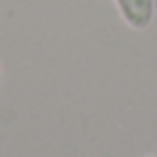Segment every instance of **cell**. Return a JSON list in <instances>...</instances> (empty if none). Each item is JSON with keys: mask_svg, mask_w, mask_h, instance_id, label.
Segmentation results:
<instances>
[{"mask_svg": "<svg viewBox=\"0 0 157 157\" xmlns=\"http://www.w3.org/2000/svg\"><path fill=\"white\" fill-rule=\"evenodd\" d=\"M116 5L120 16L134 30H143L150 25L152 12H155V0H116Z\"/></svg>", "mask_w": 157, "mask_h": 157, "instance_id": "cell-1", "label": "cell"}]
</instances>
